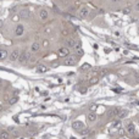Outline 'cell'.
Returning a JSON list of instances; mask_svg holds the SVG:
<instances>
[{
	"label": "cell",
	"mask_w": 139,
	"mask_h": 139,
	"mask_svg": "<svg viewBox=\"0 0 139 139\" xmlns=\"http://www.w3.org/2000/svg\"><path fill=\"white\" fill-rule=\"evenodd\" d=\"M72 127H73L76 131H79V132H81V131L84 128V125L82 122H79V121H74L73 123H72Z\"/></svg>",
	"instance_id": "obj_6"
},
{
	"label": "cell",
	"mask_w": 139,
	"mask_h": 139,
	"mask_svg": "<svg viewBox=\"0 0 139 139\" xmlns=\"http://www.w3.org/2000/svg\"><path fill=\"white\" fill-rule=\"evenodd\" d=\"M127 132H128L131 135H134L135 128H134V125H133V123H129V125L127 126Z\"/></svg>",
	"instance_id": "obj_13"
},
{
	"label": "cell",
	"mask_w": 139,
	"mask_h": 139,
	"mask_svg": "<svg viewBox=\"0 0 139 139\" xmlns=\"http://www.w3.org/2000/svg\"><path fill=\"white\" fill-rule=\"evenodd\" d=\"M7 57V51L6 50H0V61L5 60Z\"/></svg>",
	"instance_id": "obj_18"
},
{
	"label": "cell",
	"mask_w": 139,
	"mask_h": 139,
	"mask_svg": "<svg viewBox=\"0 0 139 139\" xmlns=\"http://www.w3.org/2000/svg\"><path fill=\"white\" fill-rule=\"evenodd\" d=\"M134 139H139V138H134Z\"/></svg>",
	"instance_id": "obj_33"
},
{
	"label": "cell",
	"mask_w": 139,
	"mask_h": 139,
	"mask_svg": "<svg viewBox=\"0 0 139 139\" xmlns=\"http://www.w3.org/2000/svg\"><path fill=\"white\" fill-rule=\"evenodd\" d=\"M89 67H90V66H89V65H87V64H85V65H83V67H82V70H83V71H87V68H89Z\"/></svg>",
	"instance_id": "obj_25"
},
{
	"label": "cell",
	"mask_w": 139,
	"mask_h": 139,
	"mask_svg": "<svg viewBox=\"0 0 139 139\" xmlns=\"http://www.w3.org/2000/svg\"><path fill=\"white\" fill-rule=\"evenodd\" d=\"M127 115H128V111H127V110H122V111L118 112V115H117V118H118V120H122V118L127 117Z\"/></svg>",
	"instance_id": "obj_14"
},
{
	"label": "cell",
	"mask_w": 139,
	"mask_h": 139,
	"mask_svg": "<svg viewBox=\"0 0 139 139\" xmlns=\"http://www.w3.org/2000/svg\"><path fill=\"white\" fill-rule=\"evenodd\" d=\"M3 27V21H1V20H0V28Z\"/></svg>",
	"instance_id": "obj_30"
},
{
	"label": "cell",
	"mask_w": 139,
	"mask_h": 139,
	"mask_svg": "<svg viewBox=\"0 0 139 139\" xmlns=\"http://www.w3.org/2000/svg\"><path fill=\"white\" fill-rule=\"evenodd\" d=\"M89 110H90V112H94L95 110H97V105H95V104H93V105H90V107H89Z\"/></svg>",
	"instance_id": "obj_22"
},
{
	"label": "cell",
	"mask_w": 139,
	"mask_h": 139,
	"mask_svg": "<svg viewBox=\"0 0 139 139\" xmlns=\"http://www.w3.org/2000/svg\"><path fill=\"white\" fill-rule=\"evenodd\" d=\"M123 12H125V14H128V12H129V9H125L123 10Z\"/></svg>",
	"instance_id": "obj_28"
},
{
	"label": "cell",
	"mask_w": 139,
	"mask_h": 139,
	"mask_svg": "<svg viewBox=\"0 0 139 139\" xmlns=\"http://www.w3.org/2000/svg\"><path fill=\"white\" fill-rule=\"evenodd\" d=\"M1 84H3V79H0V87H1Z\"/></svg>",
	"instance_id": "obj_31"
},
{
	"label": "cell",
	"mask_w": 139,
	"mask_h": 139,
	"mask_svg": "<svg viewBox=\"0 0 139 139\" xmlns=\"http://www.w3.org/2000/svg\"><path fill=\"white\" fill-rule=\"evenodd\" d=\"M121 139H127V138H121Z\"/></svg>",
	"instance_id": "obj_32"
},
{
	"label": "cell",
	"mask_w": 139,
	"mask_h": 139,
	"mask_svg": "<svg viewBox=\"0 0 139 139\" xmlns=\"http://www.w3.org/2000/svg\"><path fill=\"white\" fill-rule=\"evenodd\" d=\"M17 99H19V98H17V97H14V98H11V99H10V100H9V101H7V102H9L10 105H14L15 102L17 101Z\"/></svg>",
	"instance_id": "obj_19"
},
{
	"label": "cell",
	"mask_w": 139,
	"mask_h": 139,
	"mask_svg": "<svg viewBox=\"0 0 139 139\" xmlns=\"http://www.w3.org/2000/svg\"><path fill=\"white\" fill-rule=\"evenodd\" d=\"M23 33H24V27H23L22 24H17L16 29H15V34L17 37H21V36H23Z\"/></svg>",
	"instance_id": "obj_5"
},
{
	"label": "cell",
	"mask_w": 139,
	"mask_h": 139,
	"mask_svg": "<svg viewBox=\"0 0 139 139\" xmlns=\"http://www.w3.org/2000/svg\"><path fill=\"white\" fill-rule=\"evenodd\" d=\"M88 15H89V9L88 7H82V9H79L78 16L81 17V19H85Z\"/></svg>",
	"instance_id": "obj_3"
},
{
	"label": "cell",
	"mask_w": 139,
	"mask_h": 139,
	"mask_svg": "<svg viewBox=\"0 0 139 139\" xmlns=\"http://www.w3.org/2000/svg\"><path fill=\"white\" fill-rule=\"evenodd\" d=\"M76 45H77V43H76V39H73V38H70V39L66 40V46L67 48H76Z\"/></svg>",
	"instance_id": "obj_8"
},
{
	"label": "cell",
	"mask_w": 139,
	"mask_h": 139,
	"mask_svg": "<svg viewBox=\"0 0 139 139\" xmlns=\"http://www.w3.org/2000/svg\"><path fill=\"white\" fill-rule=\"evenodd\" d=\"M62 36H64V37L68 36V31H67V29H64V31H62Z\"/></svg>",
	"instance_id": "obj_24"
},
{
	"label": "cell",
	"mask_w": 139,
	"mask_h": 139,
	"mask_svg": "<svg viewBox=\"0 0 139 139\" xmlns=\"http://www.w3.org/2000/svg\"><path fill=\"white\" fill-rule=\"evenodd\" d=\"M87 118H88L89 122H95V121H97V115H95L94 112H90V114L87 115Z\"/></svg>",
	"instance_id": "obj_16"
},
{
	"label": "cell",
	"mask_w": 139,
	"mask_h": 139,
	"mask_svg": "<svg viewBox=\"0 0 139 139\" xmlns=\"http://www.w3.org/2000/svg\"><path fill=\"white\" fill-rule=\"evenodd\" d=\"M9 138V132L7 131H1L0 132V139H7Z\"/></svg>",
	"instance_id": "obj_17"
},
{
	"label": "cell",
	"mask_w": 139,
	"mask_h": 139,
	"mask_svg": "<svg viewBox=\"0 0 139 139\" xmlns=\"http://www.w3.org/2000/svg\"><path fill=\"white\" fill-rule=\"evenodd\" d=\"M68 54H70V48H67V46H62V48H60L57 50V55L60 56V57L68 56Z\"/></svg>",
	"instance_id": "obj_1"
},
{
	"label": "cell",
	"mask_w": 139,
	"mask_h": 139,
	"mask_svg": "<svg viewBox=\"0 0 139 139\" xmlns=\"http://www.w3.org/2000/svg\"><path fill=\"white\" fill-rule=\"evenodd\" d=\"M48 17H49L48 11H45V10H40V11H39V19L42 20V21H46Z\"/></svg>",
	"instance_id": "obj_9"
},
{
	"label": "cell",
	"mask_w": 139,
	"mask_h": 139,
	"mask_svg": "<svg viewBox=\"0 0 139 139\" xmlns=\"http://www.w3.org/2000/svg\"><path fill=\"white\" fill-rule=\"evenodd\" d=\"M112 3H118V1H121V0H111Z\"/></svg>",
	"instance_id": "obj_29"
},
{
	"label": "cell",
	"mask_w": 139,
	"mask_h": 139,
	"mask_svg": "<svg viewBox=\"0 0 139 139\" xmlns=\"http://www.w3.org/2000/svg\"><path fill=\"white\" fill-rule=\"evenodd\" d=\"M29 11L28 10H22V11H20V17H22V19H28L29 17Z\"/></svg>",
	"instance_id": "obj_15"
},
{
	"label": "cell",
	"mask_w": 139,
	"mask_h": 139,
	"mask_svg": "<svg viewBox=\"0 0 139 139\" xmlns=\"http://www.w3.org/2000/svg\"><path fill=\"white\" fill-rule=\"evenodd\" d=\"M79 133H81L82 135H87V134L89 133V129H88V128H85V127H84L83 129H82L81 132H79Z\"/></svg>",
	"instance_id": "obj_21"
},
{
	"label": "cell",
	"mask_w": 139,
	"mask_h": 139,
	"mask_svg": "<svg viewBox=\"0 0 139 139\" xmlns=\"http://www.w3.org/2000/svg\"><path fill=\"white\" fill-rule=\"evenodd\" d=\"M85 89H87L85 87H83V88H81V92H82V93H85Z\"/></svg>",
	"instance_id": "obj_27"
},
{
	"label": "cell",
	"mask_w": 139,
	"mask_h": 139,
	"mask_svg": "<svg viewBox=\"0 0 139 139\" xmlns=\"http://www.w3.org/2000/svg\"><path fill=\"white\" fill-rule=\"evenodd\" d=\"M36 71H37L38 73H45L46 71H48V67H46V66H44V65H39V66H37Z\"/></svg>",
	"instance_id": "obj_12"
},
{
	"label": "cell",
	"mask_w": 139,
	"mask_h": 139,
	"mask_svg": "<svg viewBox=\"0 0 139 139\" xmlns=\"http://www.w3.org/2000/svg\"><path fill=\"white\" fill-rule=\"evenodd\" d=\"M31 57V54L29 53H27V51H24V53H22L21 55H20V59L19 61L21 62V64H24L26 61H28V59Z\"/></svg>",
	"instance_id": "obj_4"
},
{
	"label": "cell",
	"mask_w": 139,
	"mask_h": 139,
	"mask_svg": "<svg viewBox=\"0 0 139 139\" xmlns=\"http://www.w3.org/2000/svg\"><path fill=\"white\" fill-rule=\"evenodd\" d=\"M135 10H137V11H139V1L137 3V4H135Z\"/></svg>",
	"instance_id": "obj_26"
},
{
	"label": "cell",
	"mask_w": 139,
	"mask_h": 139,
	"mask_svg": "<svg viewBox=\"0 0 139 139\" xmlns=\"http://www.w3.org/2000/svg\"><path fill=\"white\" fill-rule=\"evenodd\" d=\"M76 64V57L74 56H68L67 57V60L65 61V65L66 66H72Z\"/></svg>",
	"instance_id": "obj_10"
},
{
	"label": "cell",
	"mask_w": 139,
	"mask_h": 139,
	"mask_svg": "<svg viewBox=\"0 0 139 139\" xmlns=\"http://www.w3.org/2000/svg\"><path fill=\"white\" fill-rule=\"evenodd\" d=\"M98 81H99L98 77H93V78H90V81H89V84H95V83H98Z\"/></svg>",
	"instance_id": "obj_20"
},
{
	"label": "cell",
	"mask_w": 139,
	"mask_h": 139,
	"mask_svg": "<svg viewBox=\"0 0 139 139\" xmlns=\"http://www.w3.org/2000/svg\"><path fill=\"white\" fill-rule=\"evenodd\" d=\"M39 50H40V44L38 42L32 43V45H31V51H32V53H38Z\"/></svg>",
	"instance_id": "obj_7"
},
{
	"label": "cell",
	"mask_w": 139,
	"mask_h": 139,
	"mask_svg": "<svg viewBox=\"0 0 139 139\" xmlns=\"http://www.w3.org/2000/svg\"><path fill=\"white\" fill-rule=\"evenodd\" d=\"M20 55H21V53H20L19 50H12L11 51V54L9 55V59H10V61H17L20 59Z\"/></svg>",
	"instance_id": "obj_2"
},
{
	"label": "cell",
	"mask_w": 139,
	"mask_h": 139,
	"mask_svg": "<svg viewBox=\"0 0 139 139\" xmlns=\"http://www.w3.org/2000/svg\"><path fill=\"white\" fill-rule=\"evenodd\" d=\"M118 133H120V135H122V137H123V135L126 134V131L123 129V128H120V129H118Z\"/></svg>",
	"instance_id": "obj_23"
},
{
	"label": "cell",
	"mask_w": 139,
	"mask_h": 139,
	"mask_svg": "<svg viewBox=\"0 0 139 139\" xmlns=\"http://www.w3.org/2000/svg\"><path fill=\"white\" fill-rule=\"evenodd\" d=\"M118 112H120V109H112V110L107 111V116L109 117H115V116L118 115Z\"/></svg>",
	"instance_id": "obj_11"
}]
</instances>
